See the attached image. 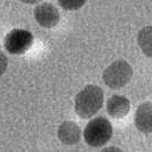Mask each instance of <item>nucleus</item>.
<instances>
[{
  "label": "nucleus",
  "instance_id": "f257e3e1",
  "mask_svg": "<svg viewBox=\"0 0 152 152\" xmlns=\"http://www.w3.org/2000/svg\"><path fill=\"white\" fill-rule=\"evenodd\" d=\"M103 102V91L99 86L88 85L77 94L75 101L76 113L83 119H88L101 110Z\"/></svg>",
  "mask_w": 152,
  "mask_h": 152
},
{
  "label": "nucleus",
  "instance_id": "f03ea898",
  "mask_svg": "<svg viewBox=\"0 0 152 152\" xmlns=\"http://www.w3.org/2000/svg\"><path fill=\"white\" fill-rule=\"evenodd\" d=\"M112 125L104 117H97L87 124L84 130L86 143L93 148L107 144L112 136Z\"/></svg>",
  "mask_w": 152,
  "mask_h": 152
},
{
  "label": "nucleus",
  "instance_id": "7ed1b4c3",
  "mask_svg": "<svg viewBox=\"0 0 152 152\" xmlns=\"http://www.w3.org/2000/svg\"><path fill=\"white\" fill-rule=\"evenodd\" d=\"M133 77V69L125 60H118L110 64L103 72V80L107 87L119 89L129 83Z\"/></svg>",
  "mask_w": 152,
  "mask_h": 152
},
{
  "label": "nucleus",
  "instance_id": "20e7f679",
  "mask_svg": "<svg viewBox=\"0 0 152 152\" xmlns=\"http://www.w3.org/2000/svg\"><path fill=\"white\" fill-rule=\"evenodd\" d=\"M33 44V34L23 29L12 30L5 38V48L8 53L21 55L29 50Z\"/></svg>",
  "mask_w": 152,
  "mask_h": 152
},
{
  "label": "nucleus",
  "instance_id": "39448f33",
  "mask_svg": "<svg viewBox=\"0 0 152 152\" xmlns=\"http://www.w3.org/2000/svg\"><path fill=\"white\" fill-rule=\"evenodd\" d=\"M34 17L39 25L46 29L54 28L60 22V13L57 8L49 2L38 5L34 9Z\"/></svg>",
  "mask_w": 152,
  "mask_h": 152
},
{
  "label": "nucleus",
  "instance_id": "423d86ee",
  "mask_svg": "<svg viewBox=\"0 0 152 152\" xmlns=\"http://www.w3.org/2000/svg\"><path fill=\"white\" fill-rule=\"evenodd\" d=\"M57 136L63 144L75 145L80 141L81 130L75 121H64L57 129Z\"/></svg>",
  "mask_w": 152,
  "mask_h": 152
},
{
  "label": "nucleus",
  "instance_id": "0eeeda50",
  "mask_svg": "<svg viewBox=\"0 0 152 152\" xmlns=\"http://www.w3.org/2000/svg\"><path fill=\"white\" fill-rule=\"evenodd\" d=\"M135 125L137 129L143 133L152 132V103L144 102L140 104L135 114Z\"/></svg>",
  "mask_w": 152,
  "mask_h": 152
},
{
  "label": "nucleus",
  "instance_id": "6e6552de",
  "mask_svg": "<svg viewBox=\"0 0 152 152\" xmlns=\"http://www.w3.org/2000/svg\"><path fill=\"white\" fill-rule=\"evenodd\" d=\"M130 110V102L129 99L125 96L120 95H113L111 96L107 104V111L113 118H124L127 115Z\"/></svg>",
  "mask_w": 152,
  "mask_h": 152
},
{
  "label": "nucleus",
  "instance_id": "1a4fd4ad",
  "mask_svg": "<svg viewBox=\"0 0 152 152\" xmlns=\"http://www.w3.org/2000/svg\"><path fill=\"white\" fill-rule=\"evenodd\" d=\"M138 45L141 47V49L143 50V53L146 56H151L152 55V28L151 26H145L142 30L138 32V37H137Z\"/></svg>",
  "mask_w": 152,
  "mask_h": 152
},
{
  "label": "nucleus",
  "instance_id": "9d476101",
  "mask_svg": "<svg viewBox=\"0 0 152 152\" xmlns=\"http://www.w3.org/2000/svg\"><path fill=\"white\" fill-rule=\"evenodd\" d=\"M87 0H58V4L65 10H77L86 4Z\"/></svg>",
  "mask_w": 152,
  "mask_h": 152
},
{
  "label": "nucleus",
  "instance_id": "9b49d317",
  "mask_svg": "<svg viewBox=\"0 0 152 152\" xmlns=\"http://www.w3.org/2000/svg\"><path fill=\"white\" fill-rule=\"evenodd\" d=\"M8 66V62H7V57L6 55L0 50V77L5 73V71L7 70Z\"/></svg>",
  "mask_w": 152,
  "mask_h": 152
},
{
  "label": "nucleus",
  "instance_id": "f8f14e48",
  "mask_svg": "<svg viewBox=\"0 0 152 152\" xmlns=\"http://www.w3.org/2000/svg\"><path fill=\"white\" fill-rule=\"evenodd\" d=\"M101 152H124L121 149L117 148V146H107L105 149H103Z\"/></svg>",
  "mask_w": 152,
  "mask_h": 152
},
{
  "label": "nucleus",
  "instance_id": "ddd939ff",
  "mask_svg": "<svg viewBox=\"0 0 152 152\" xmlns=\"http://www.w3.org/2000/svg\"><path fill=\"white\" fill-rule=\"evenodd\" d=\"M18 1H22V2H24V4H37V2H39L40 0H18Z\"/></svg>",
  "mask_w": 152,
  "mask_h": 152
}]
</instances>
